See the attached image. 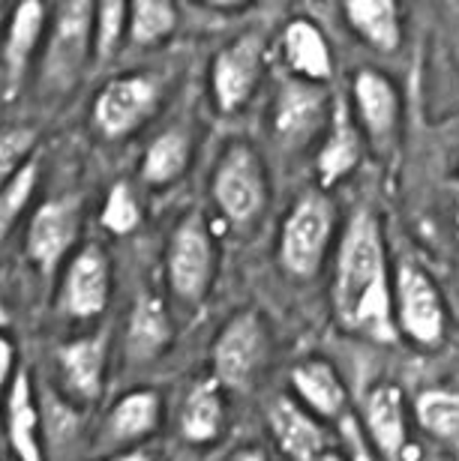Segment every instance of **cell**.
Here are the masks:
<instances>
[{
	"label": "cell",
	"instance_id": "cell-1",
	"mask_svg": "<svg viewBox=\"0 0 459 461\" xmlns=\"http://www.w3.org/2000/svg\"><path fill=\"white\" fill-rule=\"evenodd\" d=\"M330 306L345 333H357L379 345H393L399 339L381 219L366 207L348 216L336 240Z\"/></svg>",
	"mask_w": 459,
	"mask_h": 461
},
{
	"label": "cell",
	"instance_id": "cell-2",
	"mask_svg": "<svg viewBox=\"0 0 459 461\" xmlns=\"http://www.w3.org/2000/svg\"><path fill=\"white\" fill-rule=\"evenodd\" d=\"M339 225L336 201L325 189L300 192L280 228V267L291 279H312L321 273L327 252L334 246Z\"/></svg>",
	"mask_w": 459,
	"mask_h": 461
},
{
	"label": "cell",
	"instance_id": "cell-3",
	"mask_svg": "<svg viewBox=\"0 0 459 461\" xmlns=\"http://www.w3.org/2000/svg\"><path fill=\"white\" fill-rule=\"evenodd\" d=\"M210 195L219 216L234 228H250L264 213L271 198V180L262 153L250 141H228L219 153Z\"/></svg>",
	"mask_w": 459,
	"mask_h": 461
},
{
	"label": "cell",
	"instance_id": "cell-4",
	"mask_svg": "<svg viewBox=\"0 0 459 461\" xmlns=\"http://www.w3.org/2000/svg\"><path fill=\"white\" fill-rule=\"evenodd\" d=\"M94 15L96 4L87 0H69L54 6L49 40H45L40 85L51 94H69L81 78V69L94 58Z\"/></svg>",
	"mask_w": 459,
	"mask_h": 461
},
{
	"label": "cell",
	"instance_id": "cell-5",
	"mask_svg": "<svg viewBox=\"0 0 459 461\" xmlns=\"http://www.w3.org/2000/svg\"><path fill=\"white\" fill-rule=\"evenodd\" d=\"M165 276L180 303L198 306L216 279V240L201 213L183 216L171 230L165 249Z\"/></svg>",
	"mask_w": 459,
	"mask_h": 461
},
{
	"label": "cell",
	"instance_id": "cell-6",
	"mask_svg": "<svg viewBox=\"0 0 459 461\" xmlns=\"http://www.w3.org/2000/svg\"><path fill=\"white\" fill-rule=\"evenodd\" d=\"M271 359V327L262 318V312L243 309L232 315L216 333L210 363L214 377L223 390H250L255 377L264 372Z\"/></svg>",
	"mask_w": 459,
	"mask_h": 461
},
{
	"label": "cell",
	"instance_id": "cell-7",
	"mask_svg": "<svg viewBox=\"0 0 459 461\" xmlns=\"http://www.w3.org/2000/svg\"><path fill=\"white\" fill-rule=\"evenodd\" d=\"M393 315L399 336L418 348L436 350L445 345L447 312L436 279L415 261H402L393 270Z\"/></svg>",
	"mask_w": 459,
	"mask_h": 461
},
{
	"label": "cell",
	"instance_id": "cell-8",
	"mask_svg": "<svg viewBox=\"0 0 459 461\" xmlns=\"http://www.w3.org/2000/svg\"><path fill=\"white\" fill-rule=\"evenodd\" d=\"M330 114L334 99L327 94V85H312L295 76L280 81L273 96V135L280 144L291 150L307 147L318 132H327Z\"/></svg>",
	"mask_w": 459,
	"mask_h": 461
},
{
	"label": "cell",
	"instance_id": "cell-9",
	"mask_svg": "<svg viewBox=\"0 0 459 461\" xmlns=\"http://www.w3.org/2000/svg\"><path fill=\"white\" fill-rule=\"evenodd\" d=\"M264 72V36L259 31L241 33L216 51L210 63V90L223 114H234L250 103Z\"/></svg>",
	"mask_w": 459,
	"mask_h": 461
},
{
	"label": "cell",
	"instance_id": "cell-10",
	"mask_svg": "<svg viewBox=\"0 0 459 461\" xmlns=\"http://www.w3.org/2000/svg\"><path fill=\"white\" fill-rule=\"evenodd\" d=\"M156 105H160V85L151 76H142V72L117 76L96 94L94 126L108 141H121L148 123Z\"/></svg>",
	"mask_w": 459,
	"mask_h": 461
},
{
	"label": "cell",
	"instance_id": "cell-11",
	"mask_svg": "<svg viewBox=\"0 0 459 461\" xmlns=\"http://www.w3.org/2000/svg\"><path fill=\"white\" fill-rule=\"evenodd\" d=\"M112 297V264L96 243L81 246L63 270L58 306L63 315L90 321L103 315Z\"/></svg>",
	"mask_w": 459,
	"mask_h": 461
},
{
	"label": "cell",
	"instance_id": "cell-12",
	"mask_svg": "<svg viewBox=\"0 0 459 461\" xmlns=\"http://www.w3.org/2000/svg\"><path fill=\"white\" fill-rule=\"evenodd\" d=\"M81 228V204L78 198H49L36 207L27 225V258L36 264L42 276H51L67 252L76 246Z\"/></svg>",
	"mask_w": 459,
	"mask_h": 461
},
{
	"label": "cell",
	"instance_id": "cell-13",
	"mask_svg": "<svg viewBox=\"0 0 459 461\" xmlns=\"http://www.w3.org/2000/svg\"><path fill=\"white\" fill-rule=\"evenodd\" d=\"M352 112L375 147H390L399 135V90L379 69H361L352 81Z\"/></svg>",
	"mask_w": 459,
	"mask_h": 461
},
{
	"label": "cell",
	"instance_id": "cell-14",
	"mask_svg": "<svg viewBox=\"0 0 459 461\" xmlns=\"http://www.w3.org/2000/svg\"><path fill=\"white\" fill-rule=\"evenodd\" d=\"M271 435L289 461H325L330 449V435L321 426L318 417H312L307 408H300L295 399L280 395L268 408Z\"/></svg>",
	"mask_w": 459,
	"mask_h": 461
},
{
	"label": "cell",
	"instance_id": "cell-15",
	"mask_svg": "<svg viewBox=\"0 0 459 461\" xmlns=\"http://www.w3.org/2000/svg\"><path fill=\"white\" fill-rule=\"evenodd\" d=\"M363 156V132L357 126L352 105L345 99H334V114H330L327 132L321 138L318 156H316V174H318V189L330 192L339 186L348 174L361 165Z\"/></svg>",
	"mask_w": 459,
	"mask_h": 461
},
{
	"label": "cell",
	"instance_id": "cell-16",
	"mask_svg": "<svg viewBox=\"0 0 459 461\" xmlns=\"http://www.w3.org/2000/svg\"><path fill=\"white\" fill-rule=\"evenodd\" d=\"M6 440L18 461H45L42 447V413L33 381L27 368H18L4 395Z\"/></svg>",
	"mask_w": 459,
	"mask_h": 461
},
{
	"label": "cell",
	"instance_id": "cell-17",
	"mask_svg": "<svg viewBox=\"0 0 459 461\" xmlns=\"http://www.w3.org/2000/svg\"><path fill=\"white\" fill-rule=\"evenodd\" d=\"M108 366V336L94 333L76 342H67L58 350L60 381L67 386L69 399L78 404H94L103 395Z\"/></svg>",
	"mask_w": 459,
	"mask_h": 461
},
{
	"label": "cell",
	"instance_id": "cell-18",
	"mask_svg": "<svg viewBox=\"0 0 459 461\" xmlns=\"http://www.w3.org/2000/svg\"><path fill=\"white\" fill-rule=\"evenodd\" d=\"M289 384H291V393H295V402L300 408H307L312 417H318L321 422L336 420L345 413V404H348L345 384H343V377H339L336 366L327 363V359H321V357L300 359V363L291 368Z\"/></svg>",
	"mask_w": 459,
	"mask_h": 461
},
{
	"label": "cell",
	"instance_id": "cell-19",
	"mask_svg": "<svg viewBox=\"0 0 459 461\" xmlns=\"http://www.w3.org/2000/svg\"><path fill=\"white\" fill-rule=\"evenodd\" d=\"M363 429L372 447L381 449L388 458H397L406 449L409 426H406V395L397 384H375L363 395L361 404Z\"/></svg>",
	"mask_w": 459,
	"mask_h": 461
},
{
	"label": "cell",
	"instance_id": "cell-20",
	"mask_svg": "<svg viewBox=\"0 0 459 461\" xmlns=\"http://www.w3.org/2000/svg\"><path fill=\"white\" fill-rule=\"evenodd\" d=\"M49 22V9L36 0L15 6L13 15L6 22V40H4V78H6V94L15 96V90L22 87V81L27 76L40 40L45 33Z\"/></svg>",
	"mask_w": 459,
	"mask_h": 461
},
{
	"label": "cell",
	"instance_id": "cell-21",
	"mask_svg": "<svg viewBox=\"0 0 459 461\" xmlns=\"http://www.w3.org/2000/svg\"><path fill=\"white\" fill-rule=\"evenodd\" d=\"M282 58H286L289 76L327 85L334 76V51L325 31L309 18H291L282 31Z\"/></svg>",
	"mask_w": 459,
	"mask_h": 461
},
{
	"label": "cell",
	"instance_id": "cell-22",
	"mask_svg": "<svg viewBox=\"0 0 459 461\" xmlns=\"http://www.w3.org/2000/svg\"><path fill=\"white\" fill-rule=\"evenodd\" d=\"M162 420V399L156 390H130L115 402L103 426V447H130L151 438Z\"/></svg>",
	"mask_w": 459,
	"mask_h": 461
},
{
	"label": "cell",
	"instance_id": "cell-23",
	"mask_svg": "<svg viewBox=\"0 0 459 461\" xmlns=\"http://www.w3.org/2000/svg\"><path fill=\"white\" fill-rule=\"evenodd\" d=\"M171 336H174L171 318H169V309H165L162 297L142 294V297L133 303L130 321H126V336H124L126 357H130L133 363H151V359H156L171 345Z\"/></svg>",
	"mask_w": 459,
	"mask_h": 461
},
{
	"label": "cell",
	"instance_id": "cell-24",
	"mask_svg": "<svg viewBox=\"0 0 459 461\" xmlns=\"http://www.w3.org/2000/svg\"><path fill=\"white\" fill-rule=\"evenodd\" d=\"M225 429V395L216 377L198 381L183 399L180 438L192 447H210L223 438Z\"/></svg>",
	"mask_w": 459,
	"mask_h": 461
},
{
	"label": "cell",
	"instance_id": "cell-25",
	"mask_svg": "<svg viewBox=\"0 0 459 461\" xmlns=\"http://www.w3.org/2000/svg\"><path fill=\"white\" fill-rule=\"evenodd\" d=\"M345 24L375 51H397L402 42V13L393 0H348Z\"/></svg>",
	"mask_w": 459,
	"mask_h": 461
},
{
	"label": "cell",
	"instance_id": "cell-26",
	"mask_svg": "<svg viewBox=\"0 0 459 461\" xmlns=\"http://www.w3.org/2000/svg\"><path fill=\"white\" fill-rule=\"evenodd\" d=\"M192 162V138L187 129H165L153 138L142 159V180L153 189L171 186L187 174Z\"/></svg>",
	"mask_w": 459,
	"mask_h": 461
},
{
	"label": "cell",
	"instance_id": "cell-27",
	"mask_svg": "<svg viewBox=\"0 0 459 461\" xmlns=\"http://www.w3.org/2000/svg\"><path fill=\"white\" fill-rule=\"evenodd\" d=\"M418 426L442 444H459V393L451 386H429L415 399Z\"/></svg>",
	"mask_w": 459,
	"mask_h": 461
},
{
	"label": "cell",
	"instance_id": "cell-28",
	"mask_svg": "<svg viewBox=\"0 0 459 461\" xmlns=\"http://www.w3.org/2000/svg\"><path fill=\"white\" fill-rule=\"evenodd\" d=\"M40 413H42V447L49 449L54 458H63L67 453H72L78 440V411L72 408L67 399H60L58 393L45 390L40 395Z\"/></svg>",
	"mask_w": 459,
	"mask_h": 461
},
{
	"label": "cell",
	"instance_id": "cell-29",
	"mask_svg": "<svg viewBox=\"0 0 459 461\" xmlns=\"http://www.w3.org/2000/svg\"><path fill=\"white\" fill-rule=\"evenodd\" d=\"M178 27V6L169 0H139L130 4V31H126V42L135 49H151L169 40Z\"/></svg>",
	"mask_w": 459,
	"mask_h": 461
},
{
	"label": "cell",
	"instance_id": "cell-30",
	"mask_svg": "<svg viewBox=\"0 0 459 461\" xmlns=\"http://www.w3.org/2000/svg\"><path fill=\"white\" fill-rule=\"evenodd\" d=\"M126 31H130V4H121V0H106V4H96V15H94V58L99 63L112 60L121 45L126 40Z\"/></svg>",
	"mask_w": 459,
	"mask_h": 461
},
{
	"label": "cell",
	"instance_id": "cell-31",
	"mask_svg": "<svg viewBox=\"0 0 459 461\" xmlns=\"http://www.w3.org/2000/svg\"><path fill=\"white\" fill-rule=\"evenodd\" d=\"M36 183H40V162L31 159L15 177H9L4 186H0V243H4V237L15 228L18 216L24 213L27 204H31Z\"/></svg>",
	"mask_w": 459,
	"mask_h": 461
},
{
	"label": "cell",
	"instance_id": "cell-32",
	"mask_svg": "<svg viewBox=\"0 0 459 461\" xmlns=\"http://www.w3.org/2000/svg\"><path fill=\"white\" fill-rule=\"evenodd\" d=\"M99 222L108 230V234H133L142 222V204L135 198V192L126 186V183H115L106 195V204L99 210Z\"/></svg>",
	"mask_w": 459,
	"mask_h": 461
},
{
	"label": "cell",
	"instance_id": "cell-33",
	"mask_svg": "<svg viewBox=\"0 0 459 461\" xmlns=\"http://www.w3.org/2000/svg\"><path fill=\"white\" fill-rule=\"evenodd\" d=\"M33 147L36 132L31 126H15L0 132V186L33 159Z\"/></svg>",
	"mask_w": 459,
	"mask_h": 461
},
{
	"label": "cell",
	"instance_id": "cell-34",
	"mask_svg": "<svg viewBox=\"0 0 459 461\" xmlns=\"http://www.w3.org/2000/svg\"><path fill=\"white\" fill-rule=\"evenodd\" d=\"M13 359H15V354H13V342H9L6 336H0V399L6 395V390H9V381H13Z\"/></svg>",
	"mask_w": 459,
	"mask_h": 461
},
{
	"label": "cell",
	"instance_id": "cell-35",
	"mask_svg": "<svg viewBox=\"0 0 459 461\" xmlns=\"http://www.w3.org/2000/svg\"><path fill=\"white\" fill-rule=\"evenodd\" d=\"M103 461H153V456L148 453V449H124V453H115V456H108Z\"/></svg>",
	"mask_w": 459,
	"mask_h": 461
},
{
	"label": "cell",
	"instance_id": "cell-36",
	"mask_svg": "<svg viewBox=\"0 0 459 461\" xmlns=\"http://www.w3.org/2000/svg\"><path fill=\"white\" fill-rule=\"evenodd\" d=\"M232 461H271V458H268V453H264L262 447H241L232 456Z\"/></svg>",
	"mask_w": 459,
	"mask_h": 461
},
{
	"label": "cell",
	"instance_id": "cell-37",
	"mask_svg": "<svg viewBox=\"0 0 459 461\" xmlns=\"http://www.w3.org/2000/svg\"><path fill=\"white\" fill-rule=\"evenodd\" d=\"M9 327V312L0 306V330H6Z\"/></svg>",
	"mask_w": 459,
	"mask_h": 461
},
{
	"label": "cell",
	"instance_id": "cell-38",
	"mask_svg": "<svg viewBox=\"0 0 459 461\" xmlns=\"http://www.w3.org/2000/svg\"><path fill=\"white\" fill-rule=\"evenodd\" d=\"M4 22H6V9L0 6V24H4Z\"/></svg>",
	"mask_w": 459,
	"mask_h": 461
},
{
	"label": "cell",
	"instance_id": "cell-39",
	"mask_svg": "<svg viewBox=\"0 0 459 461\" xmlns=\"http://www.w3.org/2000/svg\"><path fill=\"white\" fill-rule=\"evenodd\" d=\"M325 461H343V458H339V456H336V453H330V456H327V458H325Z\"/></svg>",
	"mask_w": 459,
	"mask_h": 461
}]
</instances>
